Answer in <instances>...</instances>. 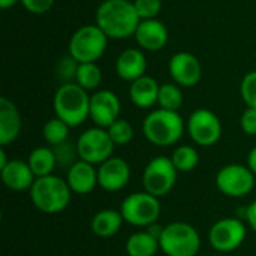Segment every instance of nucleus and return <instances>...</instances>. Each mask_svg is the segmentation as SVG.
Segmentation results:
<instances>
[{"mask_svg":"<svg viewBox=\"0 0 256 256\" xmlns=\"http://www.w3.org/2000/svg\"><path fill=\"white\" fill-rule=\"evenodd\" d=\"M171 160L178 172H190L200 162V154L192 146H182L174 150Z\"/></svg>","mask_w":256,"mask_h":256,"instance_id":"obj_27","label":"nucleus"},{"mask_svg":"<svg viewBox=\"0 0 256 256\" xmlns=\"http://www.w3.org/2000/svg\"><path fill=\"white\" fill-rule=\"evenodd\" d=\"M124 219L120 212L112 210V208L100 210L92 219V231L98 237L110 238V237H114L120 231Z\"/></svg>","mask_w":256,"mask_h":256,"instance_id":"obj_22","label":"nucleus"},{"mask_svg":"<svg viewBox=\"0 0 256 256\" xmlns=\"http://www.w3.org/2000/svg\"><path fill=\"white\" fill-rule=\"evenodd\" d=\"M171 78L180 87H194L200 82L202 68L196 56L188 51L176 52L168 63Z\"/></svg>","mask_w":256,"mask_h":256,"instance_id":"obj_14","label":"nucleus"},{"mask_svg":"<svg viewBox=\"0 0 256 256\" xmlns=\"http://www.w3.org/2000/svg\"><path fill=\"white\" fill-rule=\"evenodd\" d=\"M141 18L130 0H104L96 9V24L110 39L135 36Z\"/></svg>","mask_w":256,"mask_h":256,"instance_id":"obj_1","label":"nucleus"},{"mask_svg":"<svg viewBox=\"0 0 256 256\" xmlns=\"http://www.w3.org/2000/svg\"><path fill=\"white\" fill-rule=\"evenodd\" d=\"M108 36L98 24L80 27L69 40V54L78 63H96L105 52Z\"/></svg>","mask_w":256,"mask_h":256,"instance_id":"obj_5","label":"nucleus"},{"mask_svg":"<svg viewBox=\"0 0 256 256\" xmlns=\"http://www.w3.org/2000/svg\"><path fill=\"white\" fill-rule=\"evenodd\" d=\"M240 126L244 134L256 135V108H248L243 112L240 118Z\"/></svg>","mask_w":256,"mask_h":256,"instance_id":"obj_35","label":"nucleus"},{"mask_svg":"<svg viewBox=\"0 0 256 256\" xmlns=\"http://www.w3.org/2000/svg\"><path fill=\"white\" fill-rule=\"evenodd\" d=\"M122 104L118 96L111 90H98L90 96V118L98 128L108 129L120 118Z\"/></svg>","mask_w":256,"mask_h":256,"instance_id":"obj_13","label":"nucleus"},{"mask_svg":"<svg viewBox=\"0 0 256 256\" xmlns=\"http://www.w3.org/2000/svg\"><path fill=\"white\" fill-rule=\"evenodd\" d=\"M159 244L166 256H196L201 248V237L192 225L172 222L164 226Z\"/></svg>","mask_w":256,"mask_h":256,"instance_id":"obj_6","label":"nucleus"},{"mask_svg":"<svg viewBox=\"0 0 256 256\" xmlns=\"http://www.w3.org/2000/svg\"><path fill=\"white\" fill-rule=\"evenodd\" d=\"M186 128L194 142L201 147H212L222 136V123L219 117L206 108L195 110L190 114Z\"/></svg>","mask_w":256,"mask_h":256,"instance_id":"obj_11","label":"nucleus"},{"mask_svg":"<svg viewBox=\"0 0 256 256\" xmlns=\"http://www.w3.org/2000/svg\"><path fill=\"white\" fill-rule=\"evenodd\" d=\"M246 220L249 222V225L252 226V230L256 232V201H254L248 208H246Z\"/></svg>","mask_w":256,"mask_h":256,"instance_id":"obj_36","label":"nucleus"},{"mask_svg":"<svg viewBox=\"0 0 256 256\" xmlns=\"http://www.w3.org/2000/svg\"><path fill=\"white\" fill-rule=\"evenodd\" d=\"M246 238V226L237 218L218 220L208 231V242L218 252L226 254L238 249Z\"/></svg>","mask_w":256,"mask_h":256,"instance_id":"obj_12","label":"nucleus"},{"mask_svg":"<svg viewBox=\"0 0 256 256\" xmlns=\"http://www.w3.org/2000/svg\"><path fill=\"white\" fill-rule=\"evenodd\" d=\"M76 148L81 160H86L93 165H100L110 158H112L114 142L110 138V134L104 128H90L84 130L78 141Z\"/></svg>","mask_w":256,"mask_h":256,"instance_id":"obj_9","label":"nucleus"},{"mask_svg":"<svg viewBox=\"0 0 256 256\" xmlns=\"http://www.w3.org/2000/svg\"><path fill=\"white\" fill-rule=\"evenodd\" d=\"M78 66H80V63L70 54L63 56L57 62V64H56V78L60 80L63 84H68V82L75 81Z\"/></svg>","mask_w":256,"mask_h":256,"instance_id":"obj_31","label":"nucleus"},{"mask_svg":"<svg viewBox=\"0 0 256 256\" xmlns=\"http://www.w3.org/2000/svg\"><path fill=\"white\" fill-rule=\"evenodd\" d=\"M160 249L159 240L152 234L135 232L126 242V254L128 256H154Z\"/></svg>","mask_w":256,"mask_h":256,"instance_id":"obj_24","label":"nucleus"},{"mask_svg":"<svg viewBox=\"0 0 256 256\" xmlns=\"http://www.w3.org/2000/svg\"><path fill=\"white\" fill-rule=\"evenodd\" d=\"M21 116L18 108L8 98L0 99V146L14 142L21 132Z\"/></svg>","mask_w":256,"mask_h":256,"instance_id":"obj_20","label":"nucleus"},{"mask_svg":"<svg viewBox=\"0 0 256 256\" xmlns=\"http://www.w3.org/2000/svg\"><path fill=\"white\" fill-rule=\"evenodd\" d=\"M248 166H249V170L256 176V146L249 152V154H248Z\"/></svg>","mask_w":256,"mask_h":256,"instance_id":"obj_37","label":"nucleus"},{"mask_svg":"<svg viewBox=\"0 0 256 256\" xmlns=\"http://www.w3.org/2000/svg\"><path fill=\"white\" fill-rule=\"evenodd\" d=\"M159 108L168 110V111H177L183 105V92L182 87L176 82H166L160 86L159 90V99H158Z\"/></svg>","mask_w":256,"mask_h":256,"instance_id":"obj_25","label":"nucleus"},{"mask_svg":"<svg viewBox=\"0 0 256 256\" xmlns=\"http://www.w3.org/2000/svg\"><path fill=\"white\" fill-rule=\"evenodd\" d=\"M144 136L158 147L174 146L184 132V122L177 111L158 108L142 122Z\"/></svg>","mask_w":256,"mask_h":256,"instance_id":"obj_4","label":"nucleus"},{"mask_svg":"<svg viewBox=\"0 0 256 256\" xmlns=\"http://www.w3.org/2000/svg\"><path fill=\"white\" fill-rule=\"evenodd\" d=\"M129 164L122 158H110L98 168V184L106 192L122 190L129 183Z\"/></svg>","mask_w":256,"mask_h":256,"instance_id":"obj_15","label":"nucleus"},{"mask_svg":"<svg viewBox=\"0 0 256 256\" xmlns=\"http://www.w3.org/2000/svg\"><path fill=\"white\" fill-rule=\"evenodd\" d=\"M54 154H56V162L58 168L63 170H69L75 162L80 160V154H78V148L76 144H70L69 141H64L58 146L51 147Z\"/></svg>","mask_w":256,"mask_h":256,"instance_id":"obj_29","label":"nucleus"},{"mask_svg":"<svg viewBox=\"0 0 256 256\" xmlns=\"http://www.w3.org/2000/svg\"><path fill=\"white\" fill-rule=\"evenodd\" d=\"M147 69V58L144 52L138 48H128L124 50L116 60V72L117 75L129 82L146 75Z\"/></svg>","mask_w":256,"mask_h":256,"instance_id":"obj_19","label":"nucleus"},{"mask_svg":"<svg viewBox=\"0 0 256 256\" xmlns=\"http://www.w3.org/2000/svg\"><path fill=\"white\" fill-rule=\"evenodd\" d=\"M159 90L160 86L158 81L148 75H144L134 82H130L129 87V98L132 104L138 108H152L154 104H158L159 99Z\"/></svg>","mask_w":256,"mask_h":256,"instance_id":"obj_21","label":"nucleus"},{"mask_svg":"<svg viewBox=\"0 0 256 256\" xmlns=\"http://www.w3.org/2000/svg\"><path fill=\"white\" fill-rule=\"evenodd\" d=\"M18 2H21V0H0V8L8 9V8H10V6L16 4Z\"/></svg>","mask_w":256,"mask_h":256,"instance_id":"obj_38","label":"nucleus"},{"mask_svg":"<svg viewBox=\"0 0 256 256\" xmlns=\"http://www.w3.org/2000/svg\"><path fill=\"white\" fill-rule=\"evenodd\" d=\"M27 164L36 178L51 176L54 168L57 166L56 154L51 147H38L32 150V153L28 154Z\"/></svg>","mask_w":256,"mask_h":256,"instance_id":"obj_23","label":"nucleus"},{"mask_svg":"<svg viewBox=\"0 0 256 256\" xmlns=\"http://www.w3.org/2000/svg\"><path fill=\"white\" fill-rule=\"evenodd\" d=\"M66 182L74 194L87 195L93 192L98 184V170L93 164L80 159L68 170Z\"/></svg>","mask_w":256,"mask_h":256,"instance_id":"obj_18","label":"nucleus"},{"mask_svg":"<svg viewBox=\"0 0 256 256\" xmlns=\"http://www.w3.org/2000/svg\"><path fill=\"white\" fill-rule=\"evenodd\" d=\"M240 93L248 108H256V70L244 75L240 84Z\"/></svg>","mask_w":256,"mask_h":256,"instance_id":"obj_32","label":"nucleus"},{"mask_svg":"<svg viewBox=\"0 0 256 256\" xmlns=\"http://www.w3.org/2000/svg\"><path fill=\"white\" fill-rule=\"evenodd\" d=\"M8 158H6V153H4V148H0V170L8 164Z\"/></svg>","mask_w":256,"mask_h":256,"instance_id":"obj_39","label":"nucleus"},{"mask_svg":"<svg viewBox=\"0 0 256 256\" xmlns=\"http://www.w3.org/2000/svg\"><path fill=\"white\" fill-rule=\"evenodd\" d=\"M69 129L70 126L66 124L63 120H60L58 117H54L51 120H48L45 124H44V129H42V135H44V140L51 146H58L64 141H68V136H69Z\"/></svg>","mask_w":256,"mask_h":256,"instance_id":"obj_28","label":"nucleus"},{"mask_svg":"<svg viewBox=\"0 0 256 256\" xmlns=\"http://www.w3.org/2000/svg\"><path fill=\"white\" fill-rule=\"evenodd\" d=\"M216 186L226 196H244L255 188V174L249 166L231 164L219 170L216 174Z\"/></svg>","mask_w":256,"mask_h":256,"instance_id":"obj_10","label":"nucleus"},{"mask_svg":"<svg viewBox=\"0 0 256 256\" xmlns=\"http://www.w3.org/2000/svg\"><path fill=\"white\" fill-rule=\"evenodd\" d=\"M168 38L170 34L166 26L158 18L141 20L135 32L136 44L146 51H160L166 45Z\"/></svg>","mask_w":256,"mask_h":256,"instance_id":"obj_16","label":"nucleus"},{"mask_svg":"<svg viewBox=\"0 0 256 256\" xmlns=\"http://www.w3.org/2000/svg\"><path fill=\"white\" fill-rule=\"evenodd\" d=\"M21 3L30 14L42 15L52 8L54 0H21Z\"/></svg>","mask_w":256,"mask_h":256,"instance_id":"obj_34","label":"nucleus"},{"mask_svg":"<svg viewBox=\"0 0 256 256\" xmlns=\"http://www.w3.org/2000/svg\"><path fill=\"white\" fill-rule=\"evenodd\" d=\"M120 213L129 225L138 228H148L156 224L160 216L159 198L150 195L148 192H135L126 196L122 202Z\"/></svg>","mask_w":256,"mask_h":256,"instance_id":"obj_7","label":"nucleus"},{"mask_svg":"<svg viewBox=\"0 0 256 256\" xmlns=\"http://www.w3.org/2000/svg\"><path fill=\"white\" fill-rule=\"evenodd\" d=\"M110 138L112 140L114 146H126L132 141L134 138V128L132 124L124 120V118H118L116 120L108 129Z\"/></svg>","mask_w":256,"mask_h":256,"instance_id":"obj_30","label":"nucleus"},{"mask_svg":"<svg viewBox=\"0 0 256 256\" xmlns=\"http://www.w3.org/2000/svg\"><path fill=\"white\" fill-rule=\"evenodd\" d=\"M141 20H153L162 10V0H134Z\"/></svg>","mask_w":256,"mask_h":256,"instance_id":"obj_33","label":"nucleus"},{"mask_svg":"<svg viewBox=\"0 0 256 256\" xmlns=\"http://www.w3.org/2000/svg\"><path fill=\"white\" fill-rule=\"evenodd\" d=\"M2 182L3 184L10 190H30L36 177L33 171L30 170L28 164L21 159H12L9 160L2 170H0Z\"/></svg>","mask_w":256,"mask_h":256,"instance_id":"obj_17","label":"nucleus"},{"mask_svg":"<svg viewBox=\"0 0 256 256\" xmlns=\"http://www.w3.org/2000/svg\"><path fill=\"white\" fill-rule=\"evenodd\" d=\"M75 82L84 90H94L102 82V70L96 63H80Z\"/></svg>","mask_w":256,"mask_h":256,"instance_id":"obj_26","label":"nucleus"},{"mask_svg":"<svg viewBox=\"0 0 256 256\" xmlns=\"http://www.w3.org/2000/svg\"><path fill=\"white\" fill-rule=\"evenodd\" d=\"M177 168L174 166L171 158L156 156L153 158L142 174V186L144 190L150 195L160 198L172 190L177 182Z\"/></svg>","mask_w":256,"mask_h":256,"instance_id":"obj_8","label":"nucleus"},{"mask_svg":"<svg viewBox=\"0 0 256 256\" xmlns=\"http://www.w3.org/2000/svg\"><path fill=\"white\" fill-rule=\"evenodd\" d=\"M72 190L66 180L51 174L34 180L30 189V200L33 206L46 214L63 212L70 202Z\"/></svg>","mask_w":256,"mask_h":256,"instance_id":"obj_3","label":"nucleus"},{"mask_svg":"<svg viewBox=\"0 0 256 256\" xmlns=\"http://www.w3.org/2000/svg\"><path fill=\"white\" fill-rule=\"evenodd\" d=\"M56 117L70 128H78L90 117V96L76 82L62 84L52 100Z\"/></svg>","mask_w":256,"mask_h":256,"instance_id":"obj_2","label":"nucleus"}]
</instances>
